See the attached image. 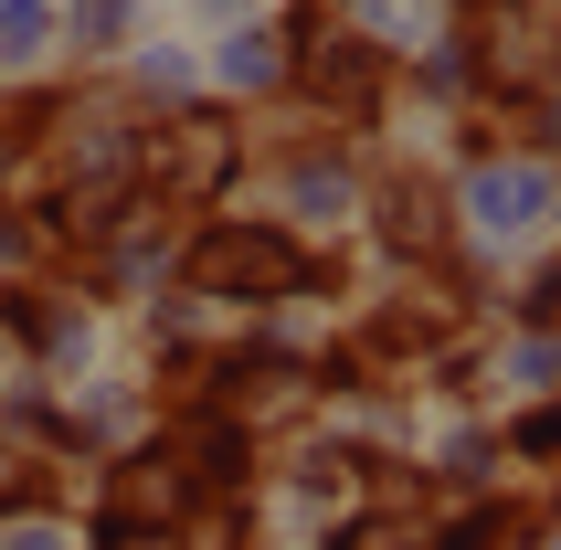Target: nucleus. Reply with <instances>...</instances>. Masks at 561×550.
Masks as SVG:
<instances>
[{
	"mask_svg": "<svg viewBox=\"0 0 561 550\" xmlns=\"http://www.w3.org/2000/svg\"><path fill=\"white\" fill-rule=\"evenodd\" d=\"M0 22H11V32H22V22H32V0H0Z\"/></svg>",
	"mask_w": 561,
	"mask_h": 550,
	"instance_id": "nucleus-4",
	"label": "nucleus"
},
{
	"mask_svg": "<svg viewBox=\"0 0 561 550\" xmlns=\"http://www.w3.org/2000/svg\"><path fill=\"white\" fill-rule=\"evenodd\" d=\"M191 275H202V286H222V297H286L308 265H297V244H286V233L222 222V233H202V244H191Z\"/></svg>",
	"mask_w": 561,
	"mask_h": 550,
	"instance_id": "nucleus-1",
	"label": "nucleus"
},
{
	"mask_svg": "<svg viewBox=\"0 0 561 550\" xmlns=\"http://www.w3.org/2000/svg\"><path fill=\"white\" fill-rule=\"evenodd\" d=\"M117 22H127V0H85V11H75V32H85V43H117Z\"/></svg>",
	"mask_w": 561,
	"mask_h": 550,
	"instance_id": "nucleus-3",
	"label": "nucleus"
},
{
	"mask_svg": "<svg viewBox=\"0 0 561 550\" xmlns=\"http://www.w3.org/2000/svg\"><path fill=\"white\" fill-rule=\"evenodd\" d=\"M488 213H499V222H530L540 191H530V181H488Z\"/></svg>",
	"mask_w": 561,
	"mask_h": 550,
	"instance_id": "nucleus-2",
	"label": "nucleus"
}]
</instances>
